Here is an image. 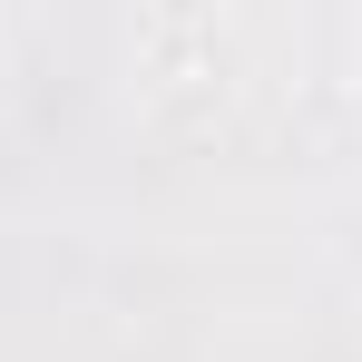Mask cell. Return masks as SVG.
Listing matches in <instances>:
<instances>
[]
</instances>
